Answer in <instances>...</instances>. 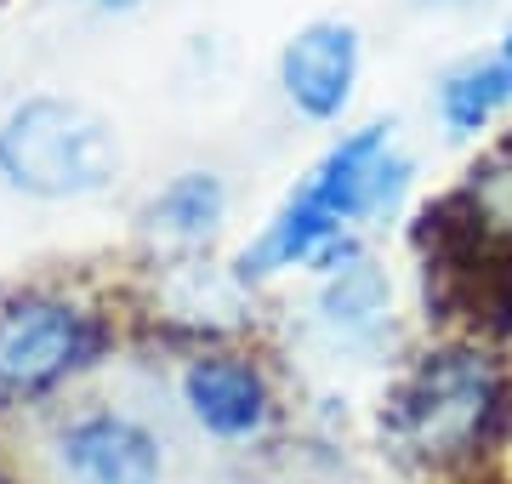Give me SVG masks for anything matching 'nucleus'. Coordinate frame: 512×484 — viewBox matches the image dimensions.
<instances>
[{"mask_svg":"<svg viewBox=\"0 0 512 484\" xmlns=\"http://www.w3.org/2000/svg\"><path fill=\"white\" fill-rule=\"evenodd\" d=\"M512 428V365L478 336H444L404 365L387 393V450L421 473L484 462Z\"/></svg>","mask_w":512,"mask_h":484,"instance_id":"f257e3e1","label":"nucleus"},{"mask_svg":"<svg viewBox=\"0 0 512 484\" xmlns=\"http://www.w3.org/2000/svg\"><path fill=\"white\" fill-rule=\"evenodd\" d=\"M120 131L80 97H23L0 120V183L29 200H92L120 177Z\"/></svg>","mask_w":512,"mask_h":484,"instance_id":"f03ea898","label":"nucleus"},{"mask_svg":"<svg viewBox=\"0 0 512 484\" xmlns=\"http://www.w3.org/2000/svg\"><path fill=\"white\" fill-rule=\"evenodd\" d=\"M114 325L74 291L29 285L0 297V410L46 405L52 393L103 365Z\"/></svg>","mask_w":512,"mask_h":484,"instance_id":"7ed1b4c3","label":"nucleus"},{"mask_svg":"<svg viewBox=\"0 0 512 484\" xmlns=\"http://www.w3.org/2000/svg\"><path fill=\"white\" fill-rule=\"evenodd\" d=\"M410 177H416V160L399 149L393 126L370 120V126L348 131V137H336L291 194L308 211H319L325 223H336L342 234H353V228L393 217L404 205V194H410Z\"/></svg>","mask_w":512,"mask_h":484,"instance_id":"20e7f679","label":"nucleus"},{"mask_svg":"<svg viewBox=\"0 0 512 484\" xmlns=\"http://www.w3.org/2000/svg\"><path fill=\"white\" fill-rule=\"evenodd\" d=\"M177 393L194 428L217 445H256L279 416L268 371L239 348H200L177 376Z\"/></svg>","mask_w":512,"mask_h":484,"instance_id":"39448f33","label":"nucleus"},{"mask_svg":"<svg viewBox=\"0 0 512 484\" xmlns=\"http://www.w3.org/2000/svg\"><path fill=\"white\" fill-rule=\"evenodd\" d=\"M52 462L63 484H160L165 445L143 416L114 405L74 410L52 433Z\"/></svg>","mask_w":512,"mask_h":484,"instance_id":"423d86ee","label":"nucleus"},{"mask_svg":"<svg viewBox=\"0 0 512 484\" xmlns=\"http://www.w3.org/2000/svg\"><path fill=\"white\" fill-rule=\"evenodd\" d=\"M359 69H365V40L342 18L302 23L285 52H279V92L302 120H342L359 92Z\"/></svg>","mask_w":512,"mask_h":484,"instance_id":"0eeeda50","label":"nucleus"},{"mask_svg":"<svg viewBox=\"0 0 512 484\" xmlns=\"http://www.w3.org/2000/svg\"><path fill=\"white\" fill-rule=\"evenodd\" d=\"M313 319L336 348H376L393 325V280L359 240H348L330 262H319Z\"/></svg>","mask_w":512,"mask_h":484,"instance_id":"6e6552de","label":"nucleus"},{"mask_svg":"<svg viewBox=\"0 0 512 484\" xmlns=\"http://www.w3.org/2000/svg\"><path fill=\"white\" fill-rule=\"evenodd\" d=\"M228 223V183L217 171H183L143 205V234L177 251H194Z\"/></svg>","mask_w":512,"mask_h":484,"instance_id":"1a4fd4ad","label":"nucleus"},{"mask_svg":"<svg viewBox=\"0 0 512 484\" xmlns=\"http://www.w3.org/2000/svg\"><path fill=\"white\" fill-rule=\"evenodd\" d=\"M456 234L473 251H512V137L495 143L456 188Z\"/></svg>","mask_w":512,"mask_h":484,"instance_id":"9d476101","label":"nucleus"},{"mask_svg":"<svg viewBox=\"0 0 512 484\" xmlns=\"http://www.w3.org/2000/svg\"><path fill=\"white\" fill-rule=\"evenodd\" d=\"M507 109H512V86L490 52L456 63L439 80V126L450 137H478V131H490Z\"/></svg>","mask_w":512,"mask_h":484,"instance_id":"9b49d317","label":"nucleus"},{"mask_svg":"<svg viewBox=\"0 0 512 484\" xmlns=\"http://www.w3.org/2000/svg\"><path fill=\"white\" fill-rule=\"evenodd\" d=\"M495 63H501V75H507V86H512V29H507V35H501V46H495Z\"/></svg>","mask_w":512,"mask_h":484,"instance_id":"f8f14e48","label":"nucleus"},{"mask_svg":"<svg viewBox=\"0 0 512 484\" xmlns=\"http://www.w3.org/2000/svg\"><path fill=\"white\" fill-rule=\"evenodd\" d=\"M86 6H97V12H137L143 0H86Z\"/></svg>","mask_w":512,"mask_h":484,"instance_id":"ddd939ff","label":"nucleus"},{"mask_svg":"<svg viewBox=\"0 0 512 484\" xmlns=\"http://www.w3.org/2000/svg\"><path fill=\"white\" fill-rule=\"evenodd\" d=\"M416 6H478V0H416Z\"/></svg>","mask_w":512,"mask_h":484,"instance_id":"4468645a","label":"nucleus"},{"mask_svg":"<svg viewBox=\"0 0 512 484\" xmlns=\"http://www.w3.org/2000/svg\"><path fill=\"white\" fill-rule=\"evenodd\" d=\"M0 484H18V479H12V473H6V467H0Z\"/></svg>","mask_w":512,"mask_h":484,"instance_id":"2eb2a0df","label":"nucleus"}]
</instances>
